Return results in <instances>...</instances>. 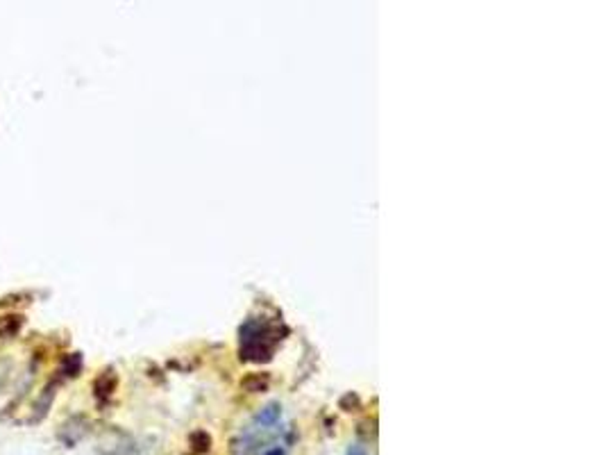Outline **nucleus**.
I'll list each match as a JSON object with an SVG mask.
<instances>
[{
	"instance_id": "nucleus-1",
	"label": "nucleus",
	"mask_w": 606,
	"mask_h": 455,
	"mask_svg": "<svg viewBox=\"0 0 606 455\" xmlns=\"http://www.w3.org/2000/svg\"><path fill=\"white\" fill-rule=\"evenodd\" d=\"M87 430H89V423L85 417H70L68 421L61 423V428L57 430V439L64 444L66 449H73L87 435Z\"/></svg>"
},
{
	"instance_id": "nucleus-2",
	"label": "nucleus",
	"mask_w": 606,
	"mask_h": 455,
	"mask_svg": "<svg viewBox=\"0 0 606 455\" xmlns=\"http://www.w3.org/2000/svg\"><path fill=\"white\" fill-rule=\"evenodd\" d=\"M55 394H57V382H55V380H50L48 385H46L44 389H41L39 396H37L35 406H32V414H30L27 423H39V421H44V419L48 417L50 408H53Z\"/></svg>"
},
{
	"instance_id": "nucleus-3",
	"label": "nucleus",
	"mask_w": 606,
	"mask_h": 455,
	"mask_svg": "<svg viewBox=\"0 0 606 455\" xmlns=\"http://www.w3.org/2000/svg\"><path fill=\"white\" fill-rule=\"evenodd\" d=\"M25 326V317L20 312H9V315L0 317V341L14 339Z\"/></svg>"
},
{
	"instance_id": "nucleus-4",
	"label": "nucleus",
	"mask_w": 606,
	"mask_h": 455,
	"mask_svg": "<svg viewBox=\"0 0 606 455\" xmlns=\"http://www.w3.org/2000/svg\"><path fill=\"white\" fill-rule=\"evenodd\" d=\"M80 369H82V358L75 353V356H66L64 360H61L59 373H61V376H66V378H75L80 373Z\"/></svg>"
},
{
	"instance_id": "nucleus-5",
	"label": "nucleus",
	"mask_w": 606,
	"mask_h": 455,
	"mask_svg": "<svg viewBox=\"0 0 606 455\" xmlns=\"http://www.w3.org/2000/svg\"><path fill=\"white\" fill-rule=\"evenodd\" d=\"M114 385H116L114 376H107V371H105V373H102V376L96 380V385H94L96 396H100V399H102V396H109V394L114 392Z\"/></svg>"
},
{
	"instance_id": "nucleus-6",
	"label": "nucleus",
	"mask_w": 606,
	"mask_h": 455,
	"mask_svg": "<svg viewBox=\"0 0 606 455\" xmlns=\"http://www.w3.org/2000/svg\"><path fill=\"white\" fill-rule=\"evenodd\" d=\"M12 373H14L12 358H0V392L7 387V382H9V378H12Z\"/></svg>"
},
{
	"instance_id": "nucleus-7",
	"label": "nucleus",
	"mask_w": 606,
	"mask_h": 455,
	"mask_svg": "<svg viewBox=\"0 0 606 455\" xmlns=\"http://www.w3.org/2000/svg\"><path fill=\"white\" fill-rule=\"evenodd\" d=\"M345 455H368V451L361 447V444H352L350 449H347V453Z\"/></svg>"
},
{
	"instance_id": "nucleus-8",
	"label": "nucleus",
	"mask_w": 606,
	"mask_h": 455,
	"mask_svg": "<svg viewBox=\"0 0 606 455\" xmlns=\"http://www.w3.org/2000/svg\"><path fill=\"white\" fill-rule=\"evenodd\" d=\"M264 455H286V449H284V447H280V444H277V447L266 449V451H264Z\"/></svg>"
}]
</instances>
